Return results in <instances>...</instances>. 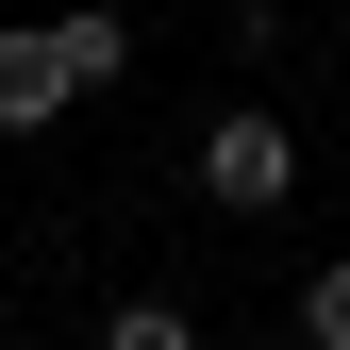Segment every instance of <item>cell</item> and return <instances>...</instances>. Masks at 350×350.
Here are the masks:
<instances>
[{
  "mask_svg": "<svg viewBox=\"0 0 350 350\" xmlns=\"http://www.w3.org/2000/svg\"><path fill=\"white\" fill-rule=\"evenodd\" d=\"M67 117H83V83H67V51H51V17L0 33V134H67Z\"/></svg>",
  "mask_w": 350,
  "mask_h": 350,
  "instance_id": "2",
  "label": "cell"
},
{
  "mask_svg": "<svg viewBox=\"0 0 350 350\" xmlns=\"http://www.w3.org/2000/svg\"><path fill=\"white\" fill-rule=\"evenodd\" d=\"M184 184H200L217 217H284V200H300V134H284V100H234V117L200 134Z\"/></svg>",
  "mask_w": 350,
  "mask_h": 350,
  "instance_id": "1",
  "label": "cell"
},
{
  "mask_svg": "<svg viewBox=\"0 0 350 350\" xmlns=\"http://www.w3.org/2000/svg\"><path fill=\"white\" fill-rule=\"evenodd\" d=\"M100 350H200L184 300H100Z\"/></svg>",
  "mask_w": 350,
  "mask_h": 350,
  "instance_id": "4",
  "label": "cell"
},
{
  "mask_svg": "<svg viewBox=\"0 0 350 350\" xmlns=\"http://www.w3.org/2000/svg\"><path fill=\"white\" fill-rule=\"evenodd\" d=\"M300 350H350V250H334V267H300Z\"/></svg>",
  "mask_w": 350,
  "mask_h": 350,
  "instance_id": "5",
  "label": "cell"
},
{
  "mask_svg": "<svg viewBox=\"0 0 350 350\" xmlns=\"http://www.w3.org/2000/svg\"><path fill=\"white\" fill-rule=\"evenodd\" d=\"M0 350H33V334H0Z\"/></svg>",
  "mask_w": 350,
  "mask_h": 350,
  "instance_id": "6",
  "label": "cell"
},
{
  "mask_svg": "<svg viewBox=\"0 0 350 350\" xmlns=\"http://www.w3.org/2000/svg\"><path fill=\"white\" fill-rule=\"evenodd\" d=\"M51 51H67L83 100H117V83H134V17H117V0H67V17H51Z\"/></svg>",
  "mask_w": 350,
  "mask_h": 350,
  "instance_id": "3",
  "label": "cell"
}]
</instances>
